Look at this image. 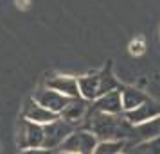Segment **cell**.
<instances>
[{
    "mask_svg": "<svg viewBox=\"0 0 160 154\" xmlns=\"http://www.w3.org/2000/svg\"><path fill=\"white\" fill-rule=\"evenodd\" d=\"M85 129L94 133L99 142H131L137 143V125H131L122 115H106L92 110L85 118Z\"/></svg>",
    "mask_w": 160,
    "mask_h": 154,
    "instance_id": "obj_1",
    "label": "cell"
},
{
    "mask_svg": "<svg viewBox=\"0 0 160 154\" xmlns=\"http://www.w3.org/2000/svg\"><path fill=\"white\" fill-rule=\"evenodd\" d=\"M78 84H79V95L88 102H94L99 97L106 95L108 91L117 90V81L112 73V68L106 66L99 72L88 73L83 77H78Z\"/></svg>",
    "mask_w": 160,
    "mask_h": 154,
    "instance_id": "obj_2",
    "label": "cell"
},
{
    "mask_svg": "<svg viewBox=\"0 0 160 154\" xmlns=\"http://www.w3.org/2000/svg\"><path fill=\"white\" fill-rule=\"evenodd\" d=\"M97 143H99V140L95 138L94 133L81 127V129H74L58 149L68 151L72 154H94Z\"/></svg>",
    "mask_w": 160,
    "mask_h": 154,
    "instance_id": "obj_3",
    "label": "cell"
},
{
    "mask_svg": "<svg viewBox=\"0 0 160 154\" xmlns=\"http://www.w3.org/2000/svg\"><path fill=\"white\" fill-rule=\"evenodd\" d=\"M74 129H78V127H74L72 124L65 122L63 118H59V117L56 120L49 122V124H45L43 125V149L56 151Z\"/></svg>",
    "mask_w": 160,
    "mask_h": 154,
    "instance_id": "obj_4",
    "label": "cell"
},
{
    "mask_svg": "<svg viewBox=\"0 0 160 154\" xmlns=\"http://www.w3.org/2000/svg\"><path fill=\"white\" fill-rule=\"evenodd\" d=\"M18 145L20 149H43V125L23 118L18 131Z\"/></svg>",
    "mask_w": 160,
    "mask_h": 154,
    "instance_id": "obj_5",
    "label": "cell"
},
{
    "mask_svg": "<svg viewBox=\"0 0 160 154\" xmlns=\"http://www.w3.org/2000/svg\"><path fill=\"white\" fill-rule=\"evenodd\" d=\"M32 99H34L40 106H43L45 110L52 111V113L58 115V117L61 115V111L68 106V102L72 100V99H68V97L61 95L56 90L49 88V86H43V88H40L38 91H34V97H32Z\"/></svg>",
    "mask_w": 160,
    "mask_h": 154,
    "instance_id": "obj_6",
    "label": "cell"
},
{
    "mask_svg": "<svg viewBox=\"0 0 160 154\" xmlns=\"http://www.w3.org/2000/svg\"><path fill=\"white\" fill-rule=\"evenodd\" d=\"M160 117V104L148 99L144 104H140L138 108L131 111H126L124 113V118L130 122L131 125H140V124H148L155 118Z\"/></svg>",
    "mask_w": 160,
    "mask_h": 154,
    "instance_id": "obj_7",
    "label": "cell"
},
{
    "mask_svg": "<svg viewBox=\"0 0 160 154\" xmlns=\"http://www.w3.org/2000/svg\"><path fill=\"white\" fill-rule=\"evenodd\" d=\"M88 111H90V102L79 97V99H72V100L68 102V106L61 111L59 118H63L65 122L72 124L74 127H78V125L87 118Z\"/></svg>",
    "mask_w": 160,
    "mask_h": 154,
    "instance_id": "obj_8",
    "label": "cell"
},
{
    "mask_svg": "<svg viewBox=\"0 0 160 154\" xmlns=\"http://www.w3.org/2000/svg\"><path fill=\"white\" fill-rule=\"evenodd\" d=\"M22 115H23L25 120L34 122V124H40V125H45V124H49V122H52V120L58 118V115H54L52 111L45 110L43 106H40L34 99H29V100L25 102Z\"/></svg>",
    "mask_w": 160,
    "mask_h": 154,
    "instance_id": "obj_9",
    "label": "cell"
},
{
    "mask_svg": "<svg viewBox=\"0 0 160 154\" xmlns=\"http://www.w3.org/2000/svg\"><path fill=\"white\" fill-rule=\"evenodd\" d=\"M92 110L99 111V113H106V115H122V102H121V93L119 90L108 91L106 95L99 97L97 100L92 102Z\"/></svg>",
    "mask_w": 160,
    "mask_h": 154,
    "instance_id": "obj_10",
    "label": "cell"
},
{
    "mask_svg": "<svg viewBox=\"0 0 160 154\" xmlns=\"http://www.w3.org/2000/svg\"><path fill=\"white\" fill-rule=\"evenodd\" d=\"M47 86L52 90L59 91L61 95L68 97V99H79V84H78V77L72 75H58L47 82Z\"/></svg>",
    "mask_w": 160,
    "mask_h": 154,
    "instance_id": "obj_11",
    "label": "cell"
},
{
    "mask_svg": "<svg viewBox=\"0 0 160 154\" xmlns=\"http://www.w3.org/2000/svg\"><path fill=\"white\" fill-rule=\"evenodd\" d=\"M119 93H121V102H122V111H131L138 108L140 104H144L149 97L142 93V91H138L135 88H119Z\"/></svg>",
    "mask_w": 160,
    "mask_h": 154,
    "instance_id": "obj_12",
    "label": "cell"
},
{
    "mask_svg": "<svg viewBox=\"0 0 160 154\" xmlns=\"http://www.w3.org/2000/svg\"><path fill=\"white\" fill-rule=\"evenodd\" d=\"M126 154H160V136L138 142L135 145H126Z\"/></svg>",
    "mask_w": 160,
    "mask_h": 154,
    "instance_id": "obj_13",
    "label": "cell"
},
{
    "mask_svg": "<svg viewBox=\"0 0 160 154\" xmlns=\"http://www.w3.org/2000/svg\"><path fill=\"white\" fill-rule=\"evenodd\" d=\"M128 145V142H99L94 154H119Z\"/></svg>",
    "mask_w": 160,
    "mask_h": 154,
    "instance_id": "obj_14",
    "label": "cell"
},
{
    "mask_svg": "<svg viewBox=\"0 0 160 154\" xmlns=\"http://www.w3.org/2000/svg\"><path fill=\"white\" fill-rule=\"evenodd\" d=\"M144 41L142 40H135V41H131L130 43V52L133 54V56H140L142 52H144Z\"/></svg>",
    "mask_w": 160,
    "mask_h": 154,
    "instance_id": "obj_15",
    "label": "cell"
},
{
    "mask_svg": "<svg viewBox=\"0 0 160 154\" xmlns=\"http://www.w3.org/2000/svg\"><path fill=\"white\" fill-rule=\"evenodd\" d=\"M52 151H47V149H22L20 154H51Z\"/></svg>",
    "mask_w": 160,
    "mask_h": 154,
    "instance_id": "obj_16",
    "label": "cell"
},
{
    "mask_svg": "<svg viewBox=\"0 0 160 154\" xmlns=\"http://www.w3.org/2000/svg\"><path fill=\"white\" fill-rule=\"evenodd\" d=\"M51 154H72V152H68V151H63V149H56V151H52Z\"/></svg>",
    "mask_w": 160,
    "mask_h": 154,
    "instance_id": "obj_17",
    "label": "cell"
}]
</instances>
